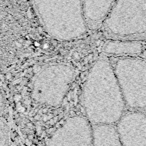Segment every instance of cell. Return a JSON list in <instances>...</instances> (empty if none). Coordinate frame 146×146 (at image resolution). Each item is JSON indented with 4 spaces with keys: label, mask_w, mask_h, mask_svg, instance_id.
<instances>
[{
    "label": "cell",
    "mask_w": 146,
    "mask_h": 146,
    "mask_svg": "<svg viewBox=\"0 0 146 146\" xmlns=\"http://www.w3.org/2000/svg\"><path fill=\"white\" fill-rule=\"evenodd\" d=\"M83 98L86 117L94 125L116 124L124 113L125 103L112 66L105 55L89 71Z\"/></svg>",
    "instance_id": "6da1fadb"
},
{
    "label": "cell",
    "mask_w": 146,
    "mask_h": 146,
    "mask_svg": "<svg viewBox=\"0 0 146 146\" xmlns=\"http://www.w3.org/2000/svg\"><path fill=\"white\" fill-rule=\"evenodd\" d=\"M32 3L42 27L54 39L71 40L88 30L82 0H32Z\"/></svg>",
    "instance_id": "7a4b0ae2"
},
{
    "label": "cell",
    "mask_w": 146,
    "mask_h": 146,
    "mask_svg": "<svg viewBox=\"0 0 146 146\" xmlns=\"http://www.w3.org/2000/svg\"><path fill=\"white\" fill-rule=\"evenodd\" d=\"M100 29L106 39L146 41V0H116Z\"/></svg>",
    "instance_id": "3957f363"
},
{
    "label": "cell",
    "mask_w": 146,
    "mask_h": 146,
    "mask_svg": "<svg viewBox=\"0 0 146 146\" xmlns=\"http://www.w3.org/2000/svg\"><path fill=\"white\" fill-rule=\"evenodd\" d=\"M125 105L141 111L146 108V59L141 57H110Z\"/></svg>",
    "instance_id": "277c9868"
},
{
    "label": "cell",
    "mask_w": 146,
    "mask_h": 146,
    "mask_svg": "<svg viewBox=\"0 0 146 146\" xmlns=\"http://www.w3.org/2000/svg\"><path fill=\"white\" fill-rule=\"evenodd\" d=\"M74 71L66 64H53L41 68L35 75L31 95L40 104L57 106L62 103L73 80Z\"/></svg>",
    "instance_id": "5b68a950"
},
{
    "label": "cell",
    "mask_w": 146,
    "mask_h": 146,
    "mask_svg": "<svg viewBox=\"0 0 146 146\" xmlns=\"http://www.w3.org/2000/svg\"><path fill=\"white\" fill-rule=\"evenodd\" d=\"M86 117L67 118L52 133L48 146H93V128Z\"/></svg>",
    "instance_id": "8992f818"
},
{
    "label": "cell",
    "mask_w": 146,
    "mask_h": 146,
    "mask_svg": "<svg viewBox=\"0 0 146 146\" xmlns=\"http://www.w3.org/2000/svg\"><path fill=\"white\" fill-rule=\"evenodd\" d=\"M115 127L123 146H146V113L124 112Z\"/></svg>",
    "instance_id": "52a82bcc"
},
{
    "label": "cell",
    "mask_w": 146,
    "mask_h": 146,
    "mask_svg": "<svg viewBox=\"0 0 146 146\" xmlns=\"http://www.w3.org/2000/svg\"><path fill=\"white\" fill-rule=\"evenodd\" d=\"M116 0H82L84 17L88 30L100 29Z\"/></svg>",
    "instance_id": "ba28073f"
},
{
    "label": "cell",
    "mask_w": 146,
    "mask_h": 146,
    "mask_svg": "<svg viewBox=\"0 0 146 146\" xmlns=\"http://www.w3.org/2000/svg\"><path fill=\"white\" fill-rule=\"evenodd\" d=\"M102 51L109 57H140L146 51V41L106 39Z\"/></svg>",
    "instance_id": "9c48e42d"
},
{
    "label": "cell",
    "mask_w": 146,
    "mask_h": 146,
    "mask_svg": "<svg viewBox=\"0 0 146 146\" xmlns=\"http://www.w3.org/2000/svg\"><path fill=\"white\" fill-rule=\"evenodd\" d=\"M93 146H123L114 125H94Z\"/></svg>",
    "instance_id": "30bf717a"
},
{
    "label": "cell",
    "mask_w": 146,
    "mask_h": 146,
    "mask_svg": "<svg viewBox=\"0 0 146 146\" xmlns=\"http://www.w3.org/2000/svg\"><path fill=\"white\" fill-rule=\"evenodd\" d=\"M10 137L9 125L4 117L0 116V146H9Z\"/></svg>",
    "instance_id": "8fae6325"
},
{
    "label": "cell",
    "mask_w": 146,
    "mask_h": 146,
    "mask_svg": "<svg viewBox=\"0 0 146 146\" xmlns=\"http://www.w3.org/2000/svg\"><path fill=\"white\" fill-rule=\"evenodd\" d=\"M5 110V100L3 96L1 90H0V116H2V114Z\"/></svg>",
    "instance_id": "7c38bea8"
}]
</instances>
